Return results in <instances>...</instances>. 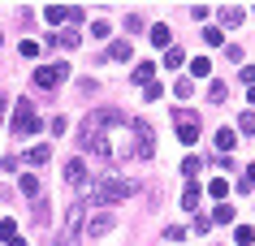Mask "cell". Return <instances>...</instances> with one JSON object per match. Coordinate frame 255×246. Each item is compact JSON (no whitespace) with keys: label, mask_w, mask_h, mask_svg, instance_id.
Here are the masks:
<instances>
[{"label":"cell","mask_w":255,"mask_h":246,"mask_svg":"<svg viewBox=\"0 0 255 246\" xmlns=\"http://www.w3.org/2000/svg\"><path fill=\"white\" fill-rule=\"evenodd\" d=\"M43 17H48L52 26H65V22H69V4H48V9H43Z\"/></svg>","instance_id":"obj_11"},{"label":"cell","mask_w":255,"mask_h":246,"mask_svg":"<svg viewBox=\"0 0 255 246\" xmlns=\"http://www.w3.org/2000/svg\"><path fill=\"white\" fill-rule=\"evenodd\" d=\"M173 95H190V78H177L173 82Z\"/></svg>","instance_id":"obj_34"},{"label":"cell","mask_w":255,"mask_h":246,"mask_svg":"<svg viewBox=\"0 0 255 246\" xmlns=\"http://www.w3.org/2000/svg\"><path fill=\"white\" fill-rule=\"evenodd\" d=\"M164 65H169V69L186 65V52H182V48H169V52H164Z\"/></svg>","instance_id":"obj_24"},{"label":"cell","mask_w":255,"mask_h":246,"mask_svg":"<svg viewBox=\"0 0 255 246\" xmlns=\"http://www.w3.org/2000/svg\"><path fill=\"white\" fill-rule=\"evenodd\" d=\"M199 168H203V164L195 160V156H186V160H182V177H186V181H195V177H199Z\"/></svg>","instance_id":"obj_20"},{"label":"cell","mask_w":255,"mask_h":246,"mask_svg":"<svg viewBox=\"0 0 255 246\" xmlns=\"http://www.w3.org/2000/svg\"><path fill=\"white\" fill-rule=\"evenodd\" d=\"M17 52L30 61V56H39V43H35V39H22V48H17Z\"/></svg>","instance_id":"obj_31"},{"label":"cell","mask_w":255,"mask_h":246,"mask_svg":"<svg viewBox=\"0 0 255 246\" xmlns=\"http://www.w3.org/2000/svg\"><path fill=\"white\" fill-rule=\"evenodd\" d=\"M164 238H169V242H182V238H186V229H182V225H169V229H164Z\"/></svg>","instance_id":"obj_32"},{"label":"cell","mask_w":255,"mask_h":246,"mask_svg":"<svg viewBox=\"0 0 255 246\" xmlns=\"http://www.w3.org/2000/svg\"><path fill=\"white\" fill-rule=\"evenodd\" d=\"M13 134H17V138L39 134V112H35L30 99H17V104H13Z\"/></svg>","instance_id":"obj_3"},{"label":"cell","mask_w":255,"mask_h":246,"mask_svg":"<svg viewBox=\"0 0 255 246\" xmlns=\"http://www.w3.org/2000/svg\"><path fill=\"white\" fill-rule=\"evenodd\" d=\"M130 52H134V48H130L126 39H113V43H108V61H130Z\"/></svg>","instance_id":"obj_12"},{"label":"cell","mask_w":255,"mask_h":246,"mask_svg":"<svg viewBox=\"0 0 255 246\" xmlns=\"http://www.w3.org/2000/svg\"><path fill=\"white\" fill-rule=\"evenodd\" d=\"M234 143H238V134H234V130H216V147L225 151V156L234 151Z\"/></svg>","instance_id":"obj_16"},{"label":"cell","mask_w":255,"mask_h":246,"mask_svg":"<svg viewBox=\"0 0 255 246\" xmlns=\"http://www.w3.org/2000/svg\"><path fill=\"white\" fill-rule=\"evenodd\" d=\"M65 181H69V186H87V160L74 156V160L65 164Z\"/></svg>","instance_id":"obj_9"},{"label":"cell","mask_w":255,"mask_h":246,"mask_svg":"<svg viewBox=\"0 0 255 246\" xmlns=\"http://www.w3.org/2000/svg\"><path fill=\"white\" fill-rule=\"evenodd\" d=\"M130 134H134V156H143V160H147L151 151H156V138H151V125H130Z\"/></svg>","instance_id":"obj_7"},{"label":"cell","mask_w":255,"mask_h":246,"mask_svg":"<svg viewBox=\"0 0 255 246\" xmlns=\"http://www.w3.org/2000/svg\"><path fill=\"white\" fill-rule=\"evenodd\" d=\"M151 74H156V65H147V61H143V65L134 69V82H138V86H147V82H151Z\"/></svg>","instance_id":"obj_25"},{"label":"cell","mask_w":255,"mask_h":246,"mask_svg":"<svg viewBox=\"0 0 255 246\" xmlns=\"http://www.w3.org/2000/svg\"><path fill=\"white\" fill-rule=\"evenodd\" d=\"M130 125H126V112L117 108H95L87 121L78 125V147L100 156V160H130L134 147L126 143Z\"/></svg>","instance_id":"obj_1"},{"label":"cell","mask_w":255,"mask_h":246,"mask_svg":"<svg viewBox=\"0 0 255 246\" xmlns=\"http://www.w3.org/2000/svg\"><path fill=\"white\" fill-rule=\"evenodd\" d=\"M238 130H242V134H255V112H242V117H238Z\"/></svg>","instance_id":"obj_29"},{"label":"cell","mask_w":255,"mask_h":246,"mask_svg":"<svg viewBox=\"0 0 255 246\" xmlns=\"http://www.w3.org/2000/svg\"><path fill=\"white\" fill-rule=\"evenodd\" d=\"M30 220H35L39 229H48V220H52V207H48V199H43V194L30 203Z\"/></svg>","instance_id":"obj_10"},{"label":"cell","mask_w":255,"mask_h":246,"mask_svg":"<svg viewBox=\"0 0 255 246\" xmlns=\"http://www.w3.org/2000/svg\"><path fill=\"white\" fill-rule=\"evenodd\" d=\"M4 246H26V242H22V238H9V242H4Z\"/></svg>","instance_id":"obj_36"},{"label":"cell","mask_w":255,"mask_h":246,"mask_svg":"<svg viewBox=\"0 0 255 246\" xmlns=\"http://www.w3.org/2000/svg\"><path fill=\"white\" fill-rule=\"evenodd\" d=\"M48 160H52V151L43 147V143H39V147H30V151H26V164H48Z\"/></svg>","instance_id":"obj_18"},{"label":"cell","mask_w":255,"mask_h":246,"mask_svg":"<svg viewBox=\"0 0 255 246\" xmlns=\"http://www.w3.org/2000/svg\"><path fill=\"white\" fill-rule=\"evenodd\" d=\"M242 17H247V13H242V4H221V22H225V26H238Z\"/></svg>","instance_id":"obj_13"},{"label":"cell","mask_w":255,"mask_h":246,"mask_svg":"<svg viewBox=\"0 0 255 246\" xmlns=\"http://www.w3.org/2000/svg\"><path fill=\"white\" fill-rule=\"evenodd\" d=\"M242 82H247V86H255V65H242Z\"/></svg>","instance_id":"obj_35"},{"label":"cell","mask_w":255,"mask_h":246,"mask_svg":"<svg viewBox=\"0 0 255 246\" xmlns=\"http://www.w3.org/2000/svg\"><path fill=\"white\" fill-rule=\"evenodd\" d=\"M190 65V74H195V78H208V74H212V61H208V56H199V61H186Z\"/></svg>","instance_id":"obj_19"},{"label":"cell","mask_w":255,"mask_h":246,"mask_svg":"<svg viewBox=\"0 0 255 246\" xmlns=\"http://www.w3.org/2000/svg\"><path fill=\"white\" fill-rule=\"evenodd\" d=\"M13 229H17V225H13V220H9V216L0 220V242H4V238H13Z\"/></svg>","instance_id":"obj_33"},{"label":"cell","mask_w":255,"mask_h":246,"mask_svg":"<svg viewBox=\"0 0 255 246\" xmlns=\"http://www.w3.org/2000/svg\"><path fill=\"white\" fill-rule=\"evenodd\" d=\"M56 43H61V48H78V30H61Z\"/></svg>","instance_id":"obj_27"},{"label":"cell","mask_w":255,"mask_h":246,"mask_svg":"<svg viewBox=\"0 0 255 246\" xmlns=\"http://www.w3.org/2000/svg\"><path fill=\"white\" fill-rule=\"evenodd\" d=\"M82 207H87V203H69V212H65V229L56 233V246H69L74 238H78V229H82Z\"/></svg>","instance_id":"obj_6"},{"label":"cell","mask_w":255,"mask_h":246,"mask_svg":"<svg viewBox=\"0 0 255 246\" xmlns=\"http://www.w3.org/2000/svg\"><path fill=\"white\" fill-rule=\"evenodd\" d=\"M238 190H242V194H247V190H255V164H247V173H242Z\"/></svg>","instance_id":"obj_26"},{"label":"cell","mask_w":255,"mask_h":246,"mask_svg":"<svg viewBox=\"0 0 255 246\" xmlns=\"http://www.w3.org/2000/svg\"><path fill=\"white\" fill-rule=\"evenodd\" d=\"M234 242H238V246H251L255 242V229H251V225H238V229H234Z\"/></svg>","instance_id":"obj_22"},{"label":"cell","mask_w":255,"mask_h":246,"mask_svg":"<svg viewBox=\"0 0 255 246\" xmlns=\"http://www.w3.org/2000/svg\"><path fill=\"white\" fill-rule=\"evenodd\" d=\"M208 220H212V225H229V220H234V207H229V203H221V207H216V212H212Z\"/></svg>","instance_id":"obj_21"},{"label":"cell","mask_w":255,"mask_h":246,"mask_svg":"<svg viewBox=\"0 0 255 246\" xmlns=\"http://www.w3.org/2000/svg\"><path fill=\"white\" fill-rule=\"evenodd\" d=\"M113 225H117V220H113V212H95V216L87 220V238H108V233H113Z\"/></svg>","instance_id":"obj_8"},{"label":"cell","mask_w":255,"mask_h":246,"mask_svg":"<svg viewBox=\"0 0 255 246\" xmlns=\"http://www.w3.org/2000/svg\"><path fill=\"white\" fill-rule=\"evenodd\" d=\"M203 43H208V48H225V35H221L216 26H208L203 30Z\"/></svg>","instance_id":"obj_23"},{"label":"cell","mask_w":255,"mask_h":246,"mask_svg":"<svg viewBox=\"0 0 255 246\" xmlns=\"http://www.w3.org/2000/svg\"><path fill=\"white\" fill-rule=\"evenodd\" d=\"M208 99H212V104H225V82H212V86H208Z\"/></svg>","instance_id":"obj_28"},{"label":"cell","mask_w":255,"mask_h":246,"mask_svg":"<svg viewBox=\"0 0 255 246\" xmlns=\"http://www.w3.org/2000/svg\"><path fill=\"white\" fill-rule=\"evenodd\" d=\"M173 130H177V138L182 143H199V112H190V108H177L173 112Z\"/></svg>","instance_id":"obj_4"},{"label":"cell","mask_w":255,"mask_h":246,"mask_svg":"<svg viewBox=\"0 0 255 246\" xmlns=\"http://www.w3.org/2000/svg\"><path fill=\"white\" fill-rule=\"evenodd\" d=\"M182 207H186V212H195V207H199V186H195V181L182 190Z\"/></svg>","instance_id":"obj_17"},{"label":"cell","mask_w":255,"mask_h":246,"mask_svg":"<svg viewBox=\"0 0 255 246\" xmlns=\"http://www.w3.org/2000/svg\"><path fill=\"white\" fill-rule=\"evenodd\" d=\"M208 194H212V199H225V194H229V186H225L221 177H212V186H208Z\"/></svg>","instance_id":"obj_30"},{"label":"cell","mask_w":255,"mask_h":246,"mask_svg":"<svg viewBox=\"0 0 255 246\" xmlns=\"http://www.w3.org/2000/svg\"><path fill=\"white\" fill-rule=\"evenodd\" d=\"M65 78H69V65H61V61H56V65H39V69H35V86H39V91H56Z\"/></svg>","instance_id":"obj_5"},{"label":"cell","mask_w":255,"mask_h":246,"mask_svg":"<svg viewBox=\"0 0 255 246\" xmlns=\"http://www.w3.org/2000/svg\"><path fill=\"white\" fill-rule=\"evenodd\" d=\"M247 99H251V108H255V86H251V91H247Z\"/></svg>","instance_id":"obj_37"},{"label":"cell","mask_w":255,"mask_h":246,"mask_svg":"<svg viewBox=\"0 0 255 246\" xmlns=\"http://www.w3.org/2000/svg\"><path fill=\"white\" fill-rule=\"evenodd\" d=\"M151 43H156V48H173V35H169V26H151Z\"/></svg>","instance_id":"obj_15"},{"label":"cell","mask_w":255,"mask_h":246,"mask_svg":"<svg viewBox=\"0 0 255 246\" xmlns=\"http://www.w3.org/2000/svg\"><path fill=\"white\" fill-rule=\"evenodd\" d=\"M17 186H22V194H26V199H39V177H35V173H22V181H17Z\"/></svg>","instance_id":"obj_14"},{"label":"cell","mask_w":255,"mask_h":246,"mask_svg":"<svg viewBox=\"0 0 255 246\" xmlns=\"http://www.w3.org/2000/svg\"><path fill=\"white\" fill-rule=\"evenodd\" d=\"M138 190H143L138 181H130V177H113V173H108V177L91 190V203H121V199H134Z\"/></svg>","instance_id":"obj_2"},{"label":"cell","mask_w":255,"mask_h":246,"mask_svg":"<svg viewBox=\"0 0 255 246\" xmlns=\"http://www.w3.org/2000/svg\"><path fill=\"white\" fill-rule=\"evenodd\" d=\"M0 43H4V35H0Z\"/></svg>","instance_id":"obj_38"}]
</instances>
